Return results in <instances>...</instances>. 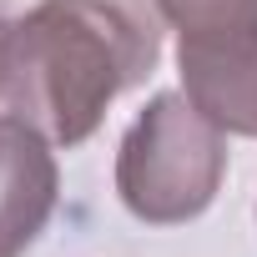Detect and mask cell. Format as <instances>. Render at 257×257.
<instances>
[{
	"mask_svg": "<svg viewBox=\"0 0 257 257\" xmlns=\"http://www.w3.org/2000/svg\"><path fill=\"white\" fill-rule=\"evenodd\" d=\"M56 142L16 111H0V257H21L61 197Z\"/></svg>",
	"mask_w": 257,
	"mask_h": 257,
	"instance_id": "cell-3",
	"label": "cell"
},
{
	"mask_svg": "<svg viewBox=\"0 0 257 257\" xmlns=\"http://www.w3.org/2000/svg\"><path fill=\"white\" fill-rule=\"evenodd\" d=\"M227 177V132L187 91H157L116 147V197L137 222L177 227L217 202Z\"/></svg>",
	"mask_w": 257,
	"mask_h": 257,
	"instance_id": "cell-2",
	"label": "cell"
},
{
	"mask_svg": "<svg viewBox=\"0 0 257 257\" xmlns=\"http://www.w3.org/2000/svg\"><path fill=\"white\" fill-rule=\"evenodd\" d=\"M187 101L227 137H257V36L177 41Z\"/></svg>",
	"mask_w": 257,
	"mask_h": 257,
	"instance_id": "cell-4",
	"label": "cell"
},
{
	"mask_svg": "<svg viewBox=\"0 0 257 257\" xmlns=\"http://www.w3.org/2000/svg\"><path fill=\"white\" fill-rule=\"evenodd\" d=\"M157 11L182 41L257 36V0H157Z\"/></svg>",
	"mask_w": 257,
	"mask_h": 257,
	"instance_id": "cell-5",
	"label": "cell"
},
{
	"mask_svg": "<svg viewBox=\"0 0 257 257\" xmlns=\"http://www.w3.org/2000/svg\"><path fill=\"white\" fill-rule=\"evenodd\" d=\"M157 0H41L11 26L6 101L56 142L81 147L121 91L162 61Z\"/></svg>",
	"mask_w": 257,
	"mask_h": 257,
	"instance_id": "cell-1",
	"label": "cell"
},
{
	"mask_svg": "<svg viewBox=\"0 0 257 257\" xmlns=\"http://www.w3.org/2000/svg\"><path fill=\"white\" fill-rule=\"evenodd\" d=\"M11 16H6V6H0V96H6V76H11Z\"/></svg>",
	"mask_w": 257,
	"mask_h": 257,
	"instance_id": "cell-6",
	"label": "cell"
}]
</instances>
